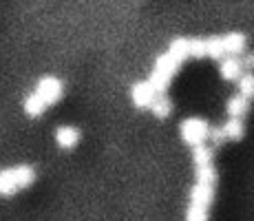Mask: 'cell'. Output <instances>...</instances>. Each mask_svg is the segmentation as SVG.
Here are the masks:
<instances>
[{
    "mask_svg": "<svg viewBox=\"0 0 254 221\" xmlns=\"http://www.w3.org/2000/svg\"><path fill=\"white\" fill-rule=\"evenodd\" d=\"M208 131H210V124L201 117H186L179 124V135H182V142L192 148L197 146L206 144L208 142Z\"/></svg>",
    "mask_w": 254,
    "mask_h": 221,
    "instance_id": "cell-1",
    "label": "cell"
},
{
    "mask_svg": "<svg viewBox=\"0 0 254 221\" xmlns=\"http://www.w3.org/2000/svg\"><path fill=\"white\" fill-rule=\"evenodd\" d=\"M33 93H36V95L45 102V106H53V104H58V102H60L62 95H64V86H62V82L58 80V77L45 75V77H40V80H38L36 91H33Z\"/></svg>",
    "mask_w": 254,
    "mask_h": 221,
    "instance_id": "cell-2",
    "label": "cell"
},
{
    "mask_svg": "<svg viewBox=\"0 0 254 221\" xmlns=\"http://www.w3.org/2000/svg\"><path fill=\"white\" fill-rule=\"evenodd\" d=\"M155 97H157V93L153 91V86H150L146 80L135 82V84L130 86V100H133V104L137 106V109H141V111L150 109L153 102H155Z\"/></svg>",
    "mask_w": 254,
    "mask_h": 221,
    "instance_id": "cell-3",
    "label": "cell"
},
{
    "mask_svg": "<svg viewBox=\"0 0 254 221\" xmlns=\"http://www.w3.org/2000/svg\"><path fill=\"white\" fill-rule=\"evenodd\" d=\"M221 40H223V51H226V56L239 58L248 51V38H246V33H241V31L226 33V36H221Z\"/></svg>",
    "mask_w": 254,
    "mask_h": 221,
    "instance_id": "cell-4",
    "label": "cell"
},
{
    "mask_svg": "<svg viewBox=\"0 0 254 221\" xmlns=\"http://www.w3.org/2000/svg\"><path fill=\"white\" fill-rule=\"evenodd\" d=\"M212 201H214V186L194 184L190 188V206H199V208L210 210Z\"/></svg>",
    "mask_w": 254,
    "mask_h": 221,
    "instance_id": "cell-5",
    "label": "cell"
},
{
    "mask_svg": "<svg viewBox=\"0 0 254 221\" xmlns=\"http://www.w3.org/2000/svg\"><path fill=\"white\" fill-rule=\"evenodd\" d=\"M179 67H182V62H177L170 53H162V56L155 58V65H153V71L159 73V75H164L166 80L173 82V77L177 75Z\"/></svg>",
    "mask_w": 254,
    "mask_h": 221,
    "instance_id": "cell-6",
    "label": "cell"
},
{
    "mask_svg": "<svg viewBox=\"0 0 254 221\" xmlns=\"http://www.w3.org/2000/svg\"><path fill=\"white\" fill-rule=\"evenodd\" d=\"M56 142H58V146H60V148H64V150L75 148V146L80 144V129L69 126V124L58 126V129H56Z\"/></svg>",
    "mask_w": 254,
    "mask_h": 221,
    "instance_id": "cell-7",
    "label": "cell"
},
{
    "mask_svg": "<svg viewBox=\"0 0 254 221\" xmlns=\"http://www.w3.org/2000/svg\"><path fill=\"white\" fill-rule=\"evenodd\" d=\"M243 73V67H241V60L239 58H232V56H226L223 60H219V75L228 82H237Z\"/></svg>",
    "mask_w": 254,
    "mask_h": 221,
    "instance_id": "cell-8",
    "label": "cell"
},
{
    "mask_svg": "<svg viewBox=\"0 0 254 221\" xmlns=\"http://www.w3.org/2000/svg\"><path fill=\"white\" fill-rule=\"evenodd\" d=\"M226 113L230 120H243V117L250 113V100H246V97H241L237 93V95H232L230 100H228Z\"/></svg>",
    "mask_w": 254,
    "mask_h": 221,
    "instance_id": "cell-9",
    "label": "cell"
},
{
    "mask_svg": "<svg viewBox=\"0 0 254 221\" xmlns=\"http://www.w3.org/2000/svg\"><path fill=\"white\" fill-rule=\"evenodd\" d=\"M173 100H170L168 95H157L155 97V102H153V106H150V113H153L157 120H166V117H170L173 115Z\"/></svg>",
    "mask_w": 254,
    "mask_h": 221,
    "instance_id": "cell-10",
    "label": "cell"
},
{
    "mask_svg": "<svg viewBox=\"0 0 254 221\" xmlns=\"http://www.w3.org/2000/svg\"><path fill=\"white\" fill-rule=\"evenodd\" d=\"M221 131L226 135V140H232V142H241L246 137V124H243V120H230L228 117L226 124L221 126Z\"/></svg>",
    "mask_w": 254,
    "mask_h": 221,
    "instance_id": "cell-11",
    "label": "cell"
},
{
    "mask_svg": "<svg viewBox=\"0 0 254 221\" xmlns=\"http://www.w3.org/2000/svg\"><path fill=\"white\" fill-rule=\"evenodd\" d=\"M11 173H13V179H16V184H18V190L29 188V186L36 181V170H33L31 166H27V164L11 168Z\"/></svg>",
    "mask_w": 254,
    "mask_h": 221,
    "instance_id": "cell-12",
    "label": "cell"
},
{
    "mask_svg": "<svg viewBox=\"0 0 254 221\" xmlns=\"http://www.w3.org/2000/svg\"><path fill=\"white\" fill-rule=\"evenodd\" d=\"M194 184H203V186H214L217 184V168L214 164H208V166H197L194 168Z\"/></svg>",
    "mask_w": 254,
    "mask_h": 221,
    "instance_id": "cell-13",
    "label": "cell"
},
{
    "mask_svg": "<svg viewBox=\"0 0 254 221\" xmlns=\"http://www.w3.org/2000/svg\"><path fill=\"white\" fill-rule=\"evenodd\" d=\"M18 193V184L13 179V173L11 168H4L0 170V195L2 197H11V195Z\"/></svg>",
    "mask_w": 254,
    "mask_h": 221,
    "instance_id": "cell-14",
    "label": "cell"
},
{
    "mask_svg": "<svg viewBox=\"0 0 254 221\" xmlns=\"http://www.w3.org/2000/svg\"><path fill=\"white\" fill-rule=\"evenodd\" d=\"M192 164H194V168H197V166L214 164V150H212V146L201 144V146H197V148H192Z\"/></svg>",
    "mask_w": 254,
    "mask_h": 221,
    "instance_id": "cell-15",
    "label": "cell"
},
{
    "mask_svg": "<svg viewBox=\"0 0 254 221\" xmlns=\"http://www.w3.org/2000/svg\"><path fill=\"white\" fill-rule=\"evenodd\" d=\"M203 42H206V56L208 58H212V60H223V58H226L221 36H210Z\"/></svg>",
    "mask_w": 254,
    "mask_h": 221,
    "instance_id": "cell-16",
    "label": "cell"
},
{
    "mask_svg": "<svg viewBox=\"0 0 254 221\" xmlns=\"http://www.w3.org/2000/svg\"><path fill=\"white\" fill-rule=\"evenodd\" d=\"M166 53H170L177 62H184L188 58V38H173Z\"/></svg>",
    "mask_w": 254,
    "mask_h": 221,
    "instance_id": "cell-17",
    "label": "cell"
},
{
    "mask_svg": "<svg viewBox=\"0 0 254 221\" xmlns=\"http://www.w3.org/2000/svg\"><path fill=\"white\" fill-rule=\"evenodd\" d=\"M45 109H47L45 102H42L36 93L27 95V100H24V113H27L29 117H40L42 113H45Z\"/></svg>",
    "mask_w": 254,
    "mask_h": 221,
    "instance_id": "cell-18",
    "label": "cell"
},
{
    "mask_svg": "<svg viewBox=\"0 0 254 221\" xmlns=\"http://www.w3.org/2000/svg\"><path fill=\"white\" fill-rule=\"evenodd\" d=\"M239 86V95L246 97V100H252L254 97V73H241V77L237 80Z\"/></svg>",
    "mask_w": 254,
    "mask_h": 221,
    "instance_id": "cell-19",
    "label": "cell"
},
{
    "mask_svg": "<svg viewBox=\"0 0 254 221\" xmlns=\"http://www.w3.org/2000/svg\"><path fill=\"white\" fill-rule=\"evenodd\" d=\"M188 58H206L203 38H188Z\"/></svg>",
    "mask_w": 254,
    "mask_h": 221,
    "instance_id": "cell-20",
    "label": "cell"
},
{
    "mask_svg": "<svg viewBox=\"0 0 254 221\" xmlns=\"http://www.w3.org/2000/svg\"><path fill=\"white\" fill-rule=\"evenodd\" d=\"M210 215L206 208H199V206H188L186 210V221H208Z\"/></svg>",
    "mask_w": 254,
    "mask_h": 221,
    "instance_id": "cell-21",
    "label": "cell"
},
{
    "mask_svg": "<svg viewBox=\"0 0 254 221\" xmlns=\"http://www.w3.org/2000/svg\"><path fill=\"white\" fill-rule=\"evenodd\" d=\"M208 142L212 144V148H217V146H221L223 142H226V135H223L221 126H210V131H208Z\"/></svg>",
    "mask_w": 254,
    "mask_h": 221,
    "instance_id": "cell-22",
    "label": "cell"
},
{
    "mask_svg": "<svg viewBox=\"0 0 254 221\" xmlns=\"http://www.w3.org/2000/svg\"><path fill=\"white\" fill-rule=\"evenodd\" d=\"M239 60H241V67L246 69V73H252V69H254V51H246Z\"/></svg>",
    "mask_w": 254,
    "mask_h": 221,
    "instance_id": "cell-23",
    "label": "cell"
}]
</instances>
